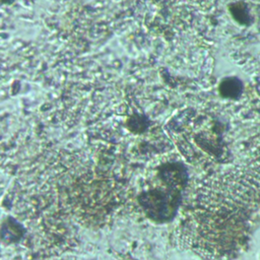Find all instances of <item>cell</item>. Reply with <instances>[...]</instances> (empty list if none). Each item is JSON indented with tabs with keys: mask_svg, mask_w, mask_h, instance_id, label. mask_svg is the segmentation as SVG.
<instances>
[{
	"mask_svg": "<svg viewBox=\"0 0 260 260\" xmlns=\"http://www.w3.org/2000/svg\"><path fill=\"white\" fill-rule=\"evenodd\" d=\"M160 183L155 187H148L140 195V203L154 219H170L179 205L181 191L186 182L183 166L168 164L159 171Z\"/></svg>",
	"mask_w": 260,
	"mask_h": 260,
	"instance_id": "6da1fadb",
	"label": "cell"
},
{
	"mask_svg": "<svg viewBox=\"0 0 260 260\" xmlns=\"http://www.w3.org/2000/svg\"><path fill=\"white\" fill-rule=\"evenodd\" d=\"M242 82L236 77H225L220 81L218 85V91L220 95L226 99H235L239 96L242 92Z\"/></svg>",
	"mask_w": 260,
	"mask_h": 260,
	"instance_id": "7a4b0ae2",
	"label": "cell"
}]
</instances>
